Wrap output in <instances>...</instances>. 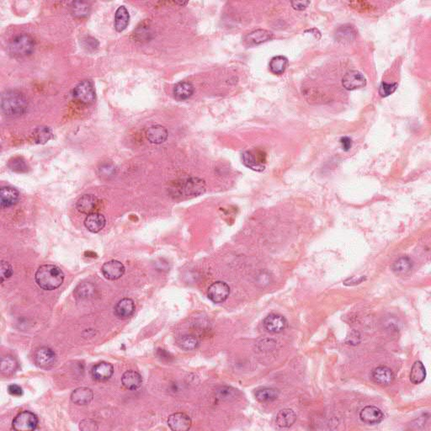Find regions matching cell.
<instances>
[{"mask_svg":"<svg viewBox=\"0 0 431 431\" xmlns=\"http://www.w3.org/2000/svg\"><path fill=\"white\" fill-rule=\"evenodd\" d=\"M0 197H1V206L3 208H7V207L14 206L18 202L19 193L14 188L5 186L1 189Z\"/></svg>","mask_w":431,"mask_h":431,"instance_id":"obj_21","label":"cell"},{"mask_svg":"<svg viewBox=\"0 0 431 431\" xmlns=\"http://www.w3.org/2000/svg\"><path fill=\"white\" fill-rule=\"evenodd\" d=\"M8 391H9L10 394H11L12 396H15V397H19V396H21L23 394V390L17 384H11V385L8 386Z\"/></svg>","mask_w":431,"mask_h":431,"instance_id":"obj_42","label":"cell"},{"mask_svg":"<svg viewBox=\"0 0 431 431\" xmlns=\"http://www.w3.org/2000/svg\"><path fill=\"white\" fill-rule=\"evenodd\" d=\"M168 131L160 125L150 126L146 132V137L151 143L161 144L168 138Z\"/></svg>","mask_w":431,"mask_h":431,"instance_id":"obj_19","label":"cell"},{"mask_svg":"<svg viewBox=\"0 0 431 431\" xmlns=\"http://www.w3.org/2000/svg\"><path fill=\"white\" fill-rule=\"evenodd\" d=\"M94 393L88 387H78L71 394V400L77 405H87L93 400Z\"/></svg>","mask_w":431,"mask_h":431,"instance_id":"obj_24","label":"cell"},{"mask_svg":"<svg viewBox=\"0 0 431 431\" xmlns=\"http://www.w3.org/2000/svg\"><path fill=\"white\" fill-rule=\"evenodd\" d=\"M412 268L413 262L411 258L407 256H402L393 263L392 269L396 275H404L410 273Z\"/></svg>","mask_w":431,"mask_h":431,"instance_id":"obj_29","label":"cell"},{"mask_svg":"<svg viewBox=\"0 0 431 431\" xmlns=\"http://www.w3.org/2000/svg\"><path fill=\"white\" fill-rule=\"evenodd\" d=\"M365 277H353L351 278V279H348L346 282H350V283H347L346 285H350V286H352V285H356V284H360L363 281H365Z\"/></svg>","mask_w":431,"mask_h":431,"instance_id":"obj_45","label":"cell"},{"mask_svg":"<svg viewBox=\"0 0 431 431\" xmlns=\"http://www.w3.org/2000/svg\"><path fill=\"white\" fill-rule=\"evenodd\" d=\"M35 363L38 368L42 369H49L54 365L57 360V355L54 351L47 346H43L37 349L34 355Z\"/></svg>","mask_w":431,"mask_h":431,"instance_id":"obj_9","label":"cell"},{"mask_svg":"<svg viewBox=\"0 0 431 431\" xmlns=\"http://www.w3.org/2000/svg\"><path fill=\"white\" fill-rule=\"evenodd\" d=\"M291 4L295 10H304L310 5V1H292Z\"/></svg>","mask_w":431,"mask_h":431,"instance_id":"obj_43","label":"cell"},{"mask_svg":"<svg viewBox=\"0 0 431 431\" xmlns=\"http://www.w3.org/2000/svg\"><path fill=\"white\" fill-rule=\"evenodd\" d=\"M35 49V41L27 34L15 36L9 44V52L14 57H24L31 55Z\"/></svg>","mask_w":431,"mask_h":431,"instance_id":"obj_4","label":"cell"},{"mask_svg":"<svg viewBox=\"0 0 431 431\" xmlns=\"http://www.w3.org/2000/svg\"><path fill=\"white\" fill-rule=\"evenodd\" d=\"M0 274H1V283H4L5 281H7L10 276L13 275V268L10 266V263H8L7 261H1V270H0Z\"/></svg>","mask_w":431,"mask_h":431,"instance_id":"obj_40","label":"cell"},{"mask_svg":"<svg viewBox=\"0 0 431 431\" xmlns=\"http://www.w3.org/2000/svg\"><path fill=\"white\" fill-rule=\"evenodd\" d=\"M373 381L380 386H389L394 381L395 376L390 368L386 367H378L372 372Z\"/></svg>","mask_w":431,"mask_h":431,"instance_id":"obj_16","label":"cell"},{"mask_svg":"<svg viewBox=\"0 0 431 431\" xmlns=\"http://www.w3.org/2000/svg\"><path fill=\"white\" fill-rule=\"evenodd\" d=\"M33 139L38 144H44L52 138V132L48 126H39L34 131Z\"/></svg>","mask_w":431,"mask_h":431,"instance_id":"obj_34","label":"cell"},{"mask_svg":"<svg viewBox=\"0 0 431 431\" xmlns=\"http://www.w3.org/2000/svg\"><path fill=\"white\" fill-rule=\"evenodd\" d=\"M288 64L289 62L287 57L284 56H275L270 60L269 68L272 74L281 75L287 70Z\"/></svg>","mask_w":431,"mask_h":431,"instance_id":"obj_32","label":"cell"},{"mask_svg":"<svg viewBox=\"0 0 431 431\" xmlns=\"http://www.w3.org/2000/svg\"><path fill=\"white\" fill-rule=\"evenodd\" d=\"M9 168L17 173H25L28 171V164L23 158L15 157L9 162Z\"/></svg>","mask_w":431,"mask_h":431,"instance_id":"obj_38","label":"cell"},{"mask_svg":"<svg viewBox=\"0 0 431 431\" xmlns=\"http://www.w3.org/2000/svg\"><path fill=\"white\" fill-rule=\"evenodd\" d=\"M71 9L72 13L74 16L83 18L88 15L90 8L87 3L76 1V2L72 3Z\"/></svg>","mask_w":431,"mask_h":431,"instance_id":"obj_37","label":"cell"},{"mask_svg":"<svg viewBox=\"0 0 431 431\" xmlns=\"http://www.w3.org/2000/svg\"><path fill=\"white\" fill-rule=\"evenodd\" d=\"M229 295V286L224 282H214L207 291L208 298L214 304H222L228 298Z\"/></svg>","mask_w":431,"mask_h":431,"instance_id":"obj_8","label":"cell"},{"mask_svg":"<svg viewBox=\"0 0 431 431\" xmlns=\"http://www.w3.org/2000/svg\"><path fill=\"white\" fill-rule=\"evenodd\" d=\"M178 346L185 351H193L199 346V341L192 335H184L178 340Z\"/></svg>","mask_w":431,"mask_h":431,"instance_id":"obj_36","label":"cell"},{"mask_svg":"<svg viewBox=\"0 0 431 431\" xmlns=\"http://www.w3.org/2000/svg\"><path fill=\"white\" fill-rule=\"evenodd\" d=\"M18 368V362L13 356L7 355L1 359V373L4 376H12Z\"/></svg>","mask_w":431,"mask_h":431,"instance_id":"obj_33","label":"cell"},{"mask_svg":"<svg viewBox=\"0 0 431 431\" xmlns=\"http://www.w3.org/2000/svg\"><path fill=\"white\" fill-rule=\"evenodd\" d=\"M206 182L200 178L191 177L177 181L172 186L173 195L178 197H198L206 191Z\"/></svg>","mask_w":431,"mask_h":431,"instance_id":"obj_3","label":"cell"},{"mask_svg":"<svg viewBox=\"0 0 431 431\" xmlns=\"http://www.w3.org/2000/svg\"><path fill=\"white\" fill-rule=\"evenodd\" d=\"M273 38V34L270 31L258 29L252 31L244 37V42L248 46L261 45L262 43L266 42L268 40Z\"/></svg>","mask_w":431,"mask_h":431,"instance_id":"obj_18","label":"cell"},{"mask_svg":"<svg viewBox=\"0 0 431 431\" xmlns=\"http://www.w3.org/2000/svg\"><path fill=\"white\" fill-rule=\"evenodd\" d=\"M279 395L278 389L273 387H262L256 391L255 398L261 403H270L277 399Z\"/></svg>","mask_w":431,"mask_h":431,"instance_id":"obj_28","label":"cell"},{"mask_svg":"<svg viewBox=\"0 0 431 431\" xmlns=\"http://www.w3.org/2000/svg\"><path fill=\"white\" fill-rule=\"evenodd\" d=\"M101 271L106 279L116 281L124 275L125 266L118 261H108L102 266Z\"/></svg>","mask_w":431,"mask_h":431,"instance_id":"obj_15","label":"cell"},{"mask_svg":"<svg viewBox=\"0 0 431 431\" xmlns=\"http://www.w3.org/2000/svg\"><path fill=\"white\" fill-rule=\"evenodd\" d=\"M296 415L291 408H284L276 415V424L282 428H289L296 422Z\"/></svg>","mask_w":431,"mask_h":431,"instance_id":"obj_26","label":"cell"},{"mask_svg":"<svg viewBox=\"0 0 431 431\" xmlns=\"http://www.w3.org/2000/svg\"><path fill=\"white\" fill-rule=\"evenodd\" d=\"M36 282L40 288L47 291H53L62 284L64 274L62 270L53 265H44L36 271Z\"/></svg>","mask_w":431,"mask_h":431,"instance_id":"obj_1","label":"cell"},{"mask_svg":"<svg viewBox=\"0 0 431 431\" xmlns=\"http://www.w3.org/2000/svg\"><path fill=\"white\" fill-rule=\"evenodd\" d=\"M105 218L101 214L95 212L87 216L84 221V225L86 228L91 232L96 233L101 231L105 226Z\"/></svg>","mask_w":431,"mask_h":431,"instance_id":"obj_22","label":"cell"},{"mask_svg":"<svg viewBox=\"0 0 431 431\" xmlns=\"http://www.w3.org/2000/svg\"><path fill=\"white\" fill-rule=\"evenodd\" d=\"M113 373H114L113 365L104 361L96 364L91 371L93 378L97 381H108L111 379Z\"/></svg>","mask_w":431,"mask_h":431,"instance_id":"obj_17","label":"cell"},{"mask_svg":"<svg viewBox=\"0 0 431 431\" xmlns=\"http://www.w3.org/2000/svg\"><path fill=\"white\" fill-rule=\"evenodd\" d=\"M1 108L5 116H21L27 110V100L18 90H6L1 97Z\"/></svg>","mask_w":431,"mask_h":431,"instance_id":"obj_2","label":"cell"},{"mask_svg":"<svg viewBox=\"0 0 431 431\" xmlns=\"http://www.w3.org/2000/svg\"><path fill=\"white\" fill-rule=\"evenodd\" d=\"M359 416L364 424L370 425L380 424L384 419L382 411L375 406H367L364 407L360 411Z\"/></svg>","mask_w":431,"mask_h":431,"instance_id":"obj_14","label":"cell"},{"mask_svg":"<svg viewBox=\"0 0 431 431\" xmlns=\"http://www.w3.org/2000/svg\"><path fill=\"white\" fill-rule=\"evenodd\" d=\"M130 21V14L125 6H120L117 9L115 17V28L118 32L125 31Z\"/></svg>","mask_w":431,"mask_h":431,"instance_id":"obj_27","label":"cell"},{"mask_svg":"<svg viewBox=\"0 0 431 431\" xmlns=\"http://www.w3.org/2000/svg\"><path fill=\"white\" fill-rule=\"evenodd\" d=\"M350 5H351V7L353 9H355L358 11H362V12L369 11L372 9V5L368 2H352L350 4Z\"/></svg>","mask_w":431,"mask_h":431,"instance_id":"obj_41","label":"cell"},{"mask_svg":"<svg viewBox=\"0 0 431 431\" xmlns=\"http://www.w3.org/2000/svg\"><path fill=\"white\" fill-rule=\"evenodd\" d=\"M135 312V304L130 298L121 299L115 307V314L121 319H126Z\"/></svg>","mask_w":431,"mask_h":431,"instance_id":"obj_20","label":"cell"},{"mask_svg":"<svg viewBox=\"0 0 431 431\" xmlns=\"http://www.w3.org/2000/svg\"><path fill=\"white\" fill-rule=\"evenodd\" d=\"M74 98L77 101L83 104H91L95 100V91L92 82L83 80L78 83L73 92Z\"/></svg>","mask_w":431,"mask_h":431,"instance_id":"obj_5","label":"cell"},{"mask_svg":"<svg viewBox=\"0 0 431 431\" xmlns=\"http://www.w3.org/2000/svg\"><path fill=\"white\" fill-rule=\"evenodd\" d=\"M38 424V418L34 413L25 411L20 413L13 420V428L18 431L34 430Z\"/></svg>","mask_w":431,"mask_h":431,"instance_id":"obj_6","label":"cell"},{"mask_svg":"<svg viewBox=\"0 0 431 431\" xmlns=\"http://www.w3.org/2000/svg\"><path fill=\"white\" fill-rule=\"evenodd\" d=\"M243 163L248 168H251L253 170L261 171L265 170V164H266V155L261 151H246L243 154Z\"/></svg>","mask_w":431,"mask_h":431,"instance_id":"obj_7","label":"cell"},{"mask_svg":"<svg viewBox=\"0 0 431 431\" xmlns=\"http://www.w3.org/2000/svg\"><path fill=\"white\" fill-rule=\"evenodd\" d=\"M192 421L190 416L185 413H176L168 419V425L172 430L186 431L191 427Z\"/></svg>","mask_w":431,"mask_h":431,"instance_id":"obj_12","label":"cell"},{"mask_svg":"<svg viewBox=\"0 0 431 431\" xmlns=\"http://www.w3.org/2000/svg\"><path fill=\"white\" fill-rule=\"evenodd\" d=\"M263 325L269 333L279 334L287 329V320L282 315L271 313L264 319Z\"/></svg>","mask_w":431,"mask_h":431,"instance_id":"obj_10","label":"cell"},{"mask_svg":"<svg viewBox=\"0 0 431 431\" xmlns=\"http://www.w3.org/2000/svg\"><path fill=\"white\" fill-rule=\"evenodd\" d=\"M342 85L347 90H355L367 85V78L359 71H350L342 78Z\"/></svg>","mask_w":431,"mask_h":431,"instance_id":"obj_11","label":"cell"},{"mask_svg":"<svg viewBox=\"0 0 431 431\" xmlns=\"http://www.w3.org/2000/svg\"><path fill=\"white\" fill-rule=\"evenodd\" d=\"M100 200L95 195H84L77 202V209L81 213L90 215L95 213L99 208Z\"/></svg>","mask_w":431,"mask_h":431,"instance_id":"obj_13","label":"cell"},{"mask_svg":"<svg viewBox=\"0 0 431 431\" xmlns=\"http://www.w3.org/2000/svg\"><path fill=\"white\" fill-rule=\"evenodd\" d=\"M398 83H386V82H382L379 87L378 93L381 95V97H387L389 95L395 92L397 89H398Z\"/></svg>","mask_w":431,"mask_h":431,"instance_id":"obj_39","label":"cell"},{"mask_svg":"<svg viewBox=\"0 0 431 431\" xmlns=\"http://www.w3.org/2000/svg\"><path fill=\"white\" fill-rule=\"evenodd\" d=\"M121 382L128 390H136L142 385V376L135 371L129 370L122 375Z\"/></svg>","mask_w":431,"mask_h":431,"instance_id":"obj_23","label":"cell"},{"mask_svg":"<svg viewBox=\"0 0 431 431\" xmlns=\"http://www.w3.org/2000/svg\"><path fill=\"white\" fill-rule=\"evenodd\" d=\"M340 143H341L342 148L343 151H349L352 147V140L348 137H343L340 139Z\"/></svg>","mask_w":431,"mask_h":431,"instance_id":"obj_44","label":"cell"},{"mask_svg":"<svg viewBox=\"0 0 431 431\" xmlns=\"http://www.w3.org/2000/svg\"><path fill=\"white\" fill-rule=\"evenodd\" d=\"M355 37H356V32L353 27L351 26H340L335 33V39L339 42L343 43V44L352 42L355 40Z\"/></svg>","mask_w":431,"mask_h":431,"instance_id":"obj_31","label":"cell"},{"mask_svg":"<svg viewBox=\"0 0 431 431\" xmlns=\"http://www.w3.org/2000/svg\"><path fill=\"white\" fill-rule=\"evenodd\" d=\"M238 395L239 391L232 386H221L216 391V397L221 401L233 400L237 398Z\"/></svg>","mask_w":431,"mask_h":431,"instance_id":"obj_35","label":"cell"},{"mask_svg":"<svg viewBox=\"0 0 431 431\" xmlns=\"http://www.w3.org/2000/svg\"><path fill=\"white\" fill-rule=\"evenodd\" d=\"M194 93V86L189 82H180L174 88V96L178 100H188Z\"/></svg>","mask_w":431,"mask_h":431,"instance_id":"obj_25","label":"cell"},{"mask_svg":"<svg viewBox=\"0 0 431 431\" xmlns=\"http://www.w3.org/2000/svg\"><path fill=\"white\" fill-rule=\"evenodd\" d=\"M426 377V370L421 361H415L410 372V379L413 384L418 385L424 381Z\"/></svg>","mask_w":431,"mask_h":431,"instance_id":"obj_30","label":"cell"}]
</instances>
